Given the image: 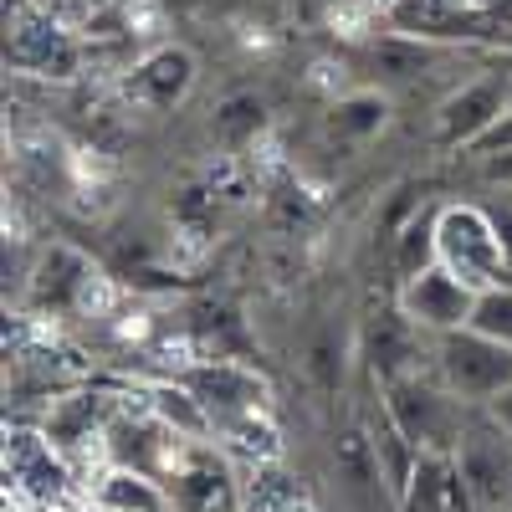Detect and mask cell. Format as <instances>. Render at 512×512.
Wrapping results in <instances>:
<instances>
[{
  "label": "cell",
  "instance_id": "obj_7",
  "mask_svg": "<svg viewBox=\"0 0 512 512\" xmlns=\"http://www.w3.org/2000/svg\"><path fill=\"white\" fill-rule=\"evenodd\" d=\"M507 113H512V82H507V57H502L497 67L456 82V88L431 108V144L466 154Z\"/></svg>",
  "mask_w": 512,
  "mask_h": 512
},
{
  "label": "cell",
  "instance_id": "obj_19",
  "mask_svg": "<svg viewBox=\"0 0 512 512\" xmlns=\"http://www.w3.org/2000/svg\"><path fill=\"white\" fill-rule=\"evenodd\" d=\"M400 512H477L451 456H420L415 477L400 497Z\"/></svg>",
  "mask_w": 512,
  "mask_h": 512
},
{
  "label": "cell",
  "instance_id": "obj_27",
  "mask_svg": "<svg viewBox=\"0 0 512 512\" xmlns=\"http://www.w3.org/2000/svg\"><path fill=\"white\" fill-rule=\"evenodd\" d=\"M502 154H512V113H507L502 123H492L487 134L466 149V159H502Z\"/></svg>",
  "mask_w": 512,
  "mask_h": 512
},
{
  "label": "cell",
  "instance_id": "obj_21",
  "mask_svg": "<svg viewBox=\"0 0 512 512\" xmlns=\"http://www.w3.org/2000/svg\"><path fill=\"white\" fill-rule=\"evenodd\" d=\"M216 446H221L231 461H241V466H277V461L287 456L282 425H277L272 410H262V415H241V420L221 425V431H216Z\"/></svg>",
  "mask_w": 512,
  "mask_h": 512
},
{
  "label": "cell",
  "instance_id": "obj_15",
  "mask_svg": "<svg viewBox=\"0 0 512 512\" xmlns=\"http://www.w3.org/2000/svg\"><path fill=\"white\" fill-rule=\"evenodd\" d=\"M118 415V400L103 395V390H72V395H57L47 420H41V436L52 441V451L77 466L82 451H103V436H108V425Z\"/></svg>",
  "mask_w": 512,
  "mask_h": 512
},
{
  "label": "cell",
  "instance_id": "obj_25",
  "mask_svg": "<svg viewBox=\"0 0 512 512\" xmlns=\"http://www.w3.org/2000/svg\"><path fill=\"white\" fill-rule=\"evenodd\" d=\"M472 328H477L482 338H497V344H507V349H512V282L477 292Z\"/></svg>",
  "mask_w": 512,
  "mask_h": 512
},
{
  "label": "cell",
  "instance_id": "obj_2",
  "mask_svg": "<svg viewBox=\"0 0 512 512\" xmlns=\"http://www.w3.org/2000/svg\"><path fill=\"white\" fill-rule=\"evenodd\" d=\"M379 400L420 456H451L461 431H466V415H472L446 390V379L436 374V359L425 369H410L390 384H379Z\"/></svg>",
  "mask_w": 512,
  "mask_h": 512
},
{
  "label": "cell",
  "instance_id": "obj_28",
  "mask_svg": "<svg viewBox=\"0 0 512 512\" xmlns=\"http://www.w3.org/2000/svg\"><path fill=\"white\" fill-rule=\"evenodd\" d=\"M487 415H492V420H497V425H502V431H507V436H512V390H507V395H502V400H497V405H492V410H487Z\"/></svg>",
  "mask_w": 512,
  "mask_h": 512
},
{
  "label": "cell",
  "instance_id": "obj_22",
  "mask_svg": "<svg viewBox=\"0 0 512 512\" xmlns=\"http://www.w3.org/2000/svg\"><path fill=\"white\" fill-rule=\"evenodd\" d=\"M436 216H441V200H425L390 236V267H395L400 282L420 277L425 267H436Z\"/></svg>",
  "mask_w": 512,
  "mask_h": 512
},
{
  "label": "cell",
  "instance_id": "obj_18",
  "mask_svg": "<svg viewBox=\"0 0 512 512\" xmlns=\"http://www.w3.org/2000/svg\"><path fill=\"white\" fill-rule=\"evenodd\" d=\"M395 113V98L379 93V88H349L338 93L323 108V134L333 144H369L374 134H384V123Z\"/></svg>",
  "mask_w": 512,
  "mask_h": 512
},
{
  "label": "cell",
  "instance_id": "obj_1",
  "mask_svg": "<svg viewBox=\"0 0 512 512\" xmlns=\"http://www.w3.org/2000/svg\"><path fill=\"white\" fill-rule=\"evenodd\" d=\"M384 31L431 47H502L512 57V11L487 0H384Z\"/></svg>",
  "mask_w": 512,
  "mask_h": 512
},
{
  "label": "cell",
  "instance_id": "obj_11",
  "mask_svg": "<svg viewBox=\"0 0 512 512\" xmlns=\"http://www.w3.org/2000/svg\"><path fill=\"white\" fill-rule=\"evenodd\" d=\"M164 487L175 512H241L246 502V482H236V466L216 441H195Z\"/></svg>",
  "mask_w": 512,
  "mask_h": 512
},
{
  "label": "cell",
  "instance_id": "obj_20",
  "mask_svg": "<svg viewBox=\"0 0 512 512\" xmlns=\"http://www.w3.org/2000/svg\"><path fill=\"white\" fill-rule=\"evenodd\" d=\"M364 425H369V441H374V456H379V472H384V482H390V492H395V502H400L405 487H410V477H415L420 451L410 446V436L395 425V415L384 410L379 384H374V400H369V410H364Z\"/></svg>",
  "mask_w": 512,
  "mask_h": 512
},
{
  "label": "cell",
  "instance_id": "obj_4",
  "mask_svg": "<svg viewBox=\"0 0 512 512\" xmlns=\"http://www.w3.org/2000/svg\"><path fill=\"white\" fill-rule=\"evenodd\" d=\"M88 62L82 41L31 0H6V67L16 77H41V82H72Z\"/></svg>",
  "mask_w": 512,
  "mask_h": 512
},
{
  "label": "cell",
  "instance_id": "obj_26",
  "mask_svg": "<svg viewBox=\"0 0 512 512\" xmlns=\"http://www.w3.org/2000/svg\"><path fill=\"white\" fill-rule=\"evenodd\" d=\"M308 374L318 379L323 395H338V390H344V344H338L333 328H323L313 344H308Z\"/></svg>",
  "mask_w": 512,
  "mask_h": 512
},
{
  "label": "cell",
  "instance_id": "obj_14",
  "mask_svg": "<svg viewBox=\"0 0 512 512\" xmlns=\"http://www.w3.org/2000/svg\"><path fill=\"white\" fill-rule=\"evenodd\" d=\"M328 461H333V482H338V492H344L349 507H364V512H369V507H395V512H400L390 482H384V472H379V456H374V441H369L364 415L344 420V425L333 431Z\"/></svg>",
  "mask_w": 512,
  "mask_h": 512
},
{
  "label": "cell",
  "instance_id": "obj_6",
  "mask_svg": "<svg viewBox=\"0 0 512 512\" xmlns=\"http://www.w3.org/2000/svg\"><path fill=\"white\" fill-rule=\"evenodd\" d=\"M103 287L98 267L67 241H52L36 251V262L26 267V282L16 292L21 318H72L93 308V292Z\"/></svg>",
  "mask_w": 512,
  "mask_h": 512
},
{
  "label": "cell",
  "instance_id": "obj_23",
  "mask_svg": "<svg viewBox=\"0 0 512 512\" xmlns=\"http://www.w3.org/2000/svg\"><path fill=\"white\" fill-rule=\"evenodd\" d=\"M144 400H149V410H154L175 436H185V441H216V431H210V415L200 410V400L185 390L180 379H159V384H149Z\"/></svg>",
  "mask_w": 512,
  "mask_h": 512
},
{
  "label": "cell",
  "instance_id": "obj_29",
  "mask_svg": "<svg viewBox=\"0 0 512 512\" xmlns=\"http://www.w3.org/2000/svg\"><path fill=\"white\" fill-rule=\"evenodd\" d=\"M507 82H512V57H507Z\"/></svg>",
  "mask_w": 512,
  "mask_h": 512
},
{
  "label": "cell",
  "instance_id": "obj_30",
  "mask_svg": "<svg viewBox=\"0 0 512 512\" xmlns=\"http://www.w3.org/2000/svg\"><path fill=\"white\" fill-rule=\"evenodd\" d=\"M93 512H98V507H93Z\"/></svg>",
  "mask_w": 512,
  "mask_h": 512
},
{
  "label": "cell",
  "instance_id": "obj_24",
  "mask_svg": "<svg viewBox=\"0 0 512 512\" xmlns=\"http://www.w3.org/2000/svg\"><path fill=\"white\" fill-rule=\"evenodd\" d=\"M267 103L256 93H231L216 103V113H210V134H216L221 149H246L267 134Z\"/></svg>",
  "mask_w": 512,
  "mask_h": 512
},
{
  "label": "cell",
  "instance_id": "obj_3",
  "mask_svg": "<svg viewBox=\"0 0 512 512\" xmlns=\"http://www.w3.org/2000/svg\"><path fill=\"white\" fill-rule=\"evenodd\" d=\"M436 262L461 277L472 292L512 282V256L487 216L482 200H441L436 216Z\"/></svg>",
  "mask_w": 512,
  "mask_h": 512
},
{
  "label": "cell",
  "instance_id": "obj_17",
  "mask_svg": "<svg viewBox=\"0 0 512 512\" xmlns=\"http://www.w3.org/2000/svg\"><path fill=\"white\" fill-rule=\"evenodd\" d=\"M82 502L98 512H175L169 487L149 472H128V466H103V472L82 487Z\"/></svg>",
  "mask_w": 512,
  "mask_h": 512
},
{
  "label": "cell",
  "instance_id": "obj_16",
  "mask_svg": "<svg viewBox=\"0 0 512 512\" xmlns=\"http://www.w3.org/2000/svg\"><path fill=\"white\" fill-rule=\"evenodd\" d=\"M446 57H451L446 47H431V41H410V36L384 31V36H374V41H369L364 57H359V67L369 72L364 88H379V93H390V98H395V88L425 82V77H431Z\"/></svg>",
  "mask_w": 512,
  "mask_h": 512
},
{
  "label": "cell",
  "instance_id": "obj_12",
  "mask_svg": "<svg viewBox=\"0 0 512 512\" xmlns=\"http://www.w3.org/2000/svg\"><path fill=\"white\" fill-rule=\"evenodd\" d=\"M195 77H200V67H195L190 47H175V41H169V47L144 52L134 67H123L118 98L128 108H144V113H169L195 93Z\"/></svg>",
  "mask_w": 512,
  "mask_h": 512
},
{
  "label": "cell",
  "instance_id": "obj_5",
  "mask_svg": "<svg viewBox=\"0 0 512 512\" xmlns=\"http://www.w3.org/2000/svg\"><path fill=\"white\" fill-rule=\"evenodd\" d=\"M436 374L466 410H492L512 390V349L497 338H482L477 328H461L446 338H431Z\"/></svg>",
  "mask_w": 512,
  "mask_h": 512
},
{
  "label": "cell",
  "instance_id": "obj_10",
  "mask_svg": "<svg viewBox=\"0 0 512 512\" xmlns=\"http://www.w3.org/2000/svg\"><path fill=\"white\" fill-rule=\"evenodd\" d=\"M395 308H400V318H405L415 333H425V338H446V333L472 328L477 292L436 262V267H425L420 277H410V282L395 287Z\"/></svg>",
  "mask_w": 512,
  "mask_h": 512
},
{
  "label": "cell",
  "instance_id": "obj_13",
  "mask_svg": "<svg viewBox=\"0 0 512 512\" xmlns=\"http://www.w3.org/2000/svg\"><path fill=\"white\" fill-rule=\"evenodd\" d=\"M6 482L52 512H67V497L82 492V487H72V466L52 451V441L41 431H26V425L6 431Z\"/></svg>",
  "mask_w": 512,
  "mask_h": 512
},
{
  "label": "cell",
  "instance_id": "obj_8",
  "mask_svg": "<svg viewBox=\"0 0 512 512\" xmlns=\"http://www.w3.org/2000/svg\"><path fill=\"white\" fill-rule=\"evenodd\" d=\"M451 461H456L466 492H472L477 512H512V436L487 410L466 415V431H461Z\"/></svg>",
  "mask_w": 512,
  "mask_h": 512
},
{
  "label": "cell",
  "instance_id": "obj_9",
  "mask_svg": "<svg viewBox=\"0 0 512 512\" xmlns=\"http://www.w3.org/2000/svg\"><path fill=\"white\" fill-rule=\"evenodd\" d=\"M175 379L200 400V410L210 415V431H221V425H231L241 415L272 410V384L251 364H236V359H205V364L175 369Z\"/></svg>",
  "mask_w": 512,
  "mask_h": 512
}]
</instances>
